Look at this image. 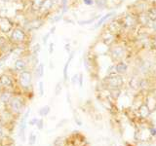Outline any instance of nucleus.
Instances as JSON below:
<instances>
[{"label":"nucleus","mask_w":156,"mask_h":146,"mask_svg":"<svg viewBox=\"0 0 156 146\" xmlns=\"http://www.w3.org/2000/svg\"><path fill=\"white\" fill-rule=\"evenodd\" d=\"M20 146H22V145H20Z\"/></svg>","instance_id":"51"},{"label":"nucleus","mask_w":156,"mask_h":146,"mask_svg":"<svg viewBox=\"0 0 156 146\" xmlns=\"http://www.w3.org/2000/svg\"><path fill=\"white\" fill-rule=\"evenodd\" d=\"M27 66H28V61L23 57H18L14 62V70L17 73L27 70Z\"/></svg>","instance_id":"14"},{"label":"nucleus","mask_w":156,"mask_h":146,"mask_svg":"<svg viewBox=\"0 0 156 146\" xmlns=\"http://www.w3.org/2000/svg\"><path fill=\"white\" fill-rule=\"evenodd\" d=\"M44 24V19L42 17H38L29 21L27 23V28L29 31H32V30H37V29L40 28Z\"/></svg>","instance_id":"16"},{"label":"nucleus","mask_w":156,"mask_h":146,"mask_svg":"<svg viewBox=\"0 0 156 146\" xmlns=\"http://www.w3.org/2000/svg\"><path fill=\"white\" fill-rule=\"evenodd\" d=\"M149 30H151L154 34H156V19H151V23H150V26H149Z\"/></svg>","instance_id":"35"},{"label":"nucleus","mask_w":156,"mask_h":146,"mask_svg":"<svg viewBox=\"0 0 156 146\" xmlns=\"http://www.w3.org/2000/svg\"><path fill=\"white\" fill-rule=\"evenodd\" d=\"M129 70V64L125 61H121L118 62H115V71L117 74L124 75Z\"/></svg>","instance_id":"18"},{"label":"nucleus","mask_w":156,"mask_h":146,"mask_svg":"<svg viewBox=\"0 0 156 146\" xmlns=\"http://www.w3.org/2000/svg\"><path fill=\"white\" fill-rule=\"evenodd\" d=\"M44 70H45V65H44V63L40 62L36 66L35 69H34V73H35V76H36L37 79H40V78L43 77V75H44Z\"/></svg>","instance_id":"24"},{"label":"nucleus","mask_w":156,"mask_h":146,"mask_svg":"<svg viewBox=\"0 0 156 146\" xmlns=\"http://www.w3.org/2000/svg\"><path fill=\"white\" fill-rule=\"evenodd\" d=\"M108 55L111 57L112 61L114 62L125 61L127 57H128V49H127L126 46L121 45L118 42H116L109 47Z\"/></svg>","instance_id":"2"},{"label":"nucleus","mask_w":156,"mask_h":146,"mask_svg":"<svg viewBox=\"0 0 156 146\" xmlns=\"http://www.w3.org/2000/svg\"><path fill=\"white\" fill-rule=\"evenodd\" d=\"M36 127H37V129L39 130H42L44 129V120L41 118V119H39L38 122H37V124H36Z\"/></svg>","instance_id":"37"},{"label":"nucleus","mask_w":156,"mask_h":146,"mask_svg":"<svg viewBox=\"0 0 156 146\" xmlns=\"http://www.w3.org/2000/svg\"><path fill=\"white\" fill-rule=\"evenodd\" d=\"M18 83L19 86L22 88L23 90L27 91L29 90L32 86V79H33V75H32V71L30 70H24L18 73Z\"/></svg>","instance_id":"4"},{"label":"nucleus","mask_w":156,"mask_h":146,"mask_svg":"<svg viewBox=\"0 0 156 146\" xmlns=\"http://www.w3.org/2000/svg\"><path fill=\"white\" fill-rule=\"evenodd\" d=\"M38 120H39V119L36 118V117H33V118H31L30 120L28 121V125H30V126H36Z\"/></svg>","instance_id":"40"},{"label":"nucleus","mask_w":156,"mask_h":146,"mask_svg":"<svg viewBox=\"0 0 156 146\" xmlns=\"http://www.w3.org/2000/svg\"><path fill=\"white\" fill-rule=\"evenodd\" d=\"M36 139H37L36 134H34L33 131H31V133L29 134V136H28V145L33 146L34 144H35V142H36Z\"/></svg>","instance_id":"31"},{"label":"nucleus","mask_w":156,"mask_h":146,"mask_svg":"<svg viewBox=\"0 0 156 146\" xmlns=\"http://www.w3.org/2000/svg\"><path fill=\"white\" fill-rule=\"evenodd\" d=\"M95 6L99 10H105L109 6L108 0H95Z\"/></svg>","instance_id":"22"},{"label":"nucleus","mask_w":156,"mask_h":146,"mask_svg":"<svg viewBox=\"0 0 156 146\" xmlns=\"http://www.w3.org/2000/svg\"><path fill=\"white\" fill-rule=\"evenodd\" d=\"M56 28H57V27H56V26H53L50 28V30H49V32L51 33V35H53V34L55 33V31H56Z\"/></svg>","instance_id":"45"},{"label":"nucleus","mask_w":156,"mask_h":146,"mask_svg":"<svg viewBox=\"0 0 156 146\" xmlns=\"http://www.w3.org/2000/svg\"><path fill=\"white\" fill-rule=\"evenodd\" d=\"M51 111V107L49 105H44L42 106L40 109L38 110V114L40 117H46L47 115H49Z\"/></svg>","instance_id":"26"},{"label":"nucleus","mask_w":156,"mask_h":146,"mask_svg":"<svg viewBox=\"0 0 156 146\" xmlns=\"http://www.w3.org/2000/svg\"><path fill=\"white\" fill-rule=\"evenodd\" d=\"M140 78H139L138 76L131 77L129 80V86L134 90L140 89Z\"/></svg>","instance_id":"23"},{"label":"nucleus","mask_w":156,"mask_h":146,"mask_svg":"<svg viewBox=\"0 0 156 146\" xmlns=\"http://www.w3.org/2000/svg\"><path fill=\"white\" fill-rule=\"evenodd\" d=\"M78 78H79V73H76V74H74L71 77L70 82H71L72 86H75L78 84Z\"/></svg>","instance_id":"34"},{"label":"nucleus","mask_w":156,"mask_h":146,"mask_svg":"<svg viewBox=\"0 0 156 146\" xmlns=\"http://www.w3.org/2000/svg\"><path fill=\"white\" fill-rule=\"evenodd\" d=\"M3 135V130H2V127H1V125H0V137Z\"/></svg>","instance_id":"46"},{"label":"nucleus","mask_w":156,"mask_h":146,"mask_svg":"<svg viewBox=\"0 0 156 146\" xmlns=\"http://www.w3.org/2000/svg\"><path fill=\"white\" fill-rule=\"evenodd\" d=\"M3 90V87H2V85H1V83H0V92H1Z\"/></svg>","instance_id":"50"},{"label":"nucleus","mask_w":156,"mask_h":146,"mask_svg":"<svg viewBox=\"0 0 156 146\" xmlns=\"http://www.w3.org/2000/svg\"><path fill=\"white\" fill-rule=\"evenodd\" d=\"M50 67H51V68H54V65H53V61H50Z\"/></svg>","instance_id":"48"},{"label":"nucleus","mask_w":156,"mask_h":146,"mask_svg":"<svg viewBox=\"0 0 156 146\" xmlns=\"http://www.w3.org/2000/svg\"><path fill=\"white\" fill-rule=\"evenodd\" d=\"M38 94L39 96L42 97L45 94V90H44V82L43 81H39L38 83Z\"/></svg>","instance_id":"32"},{"label":"nucleus","mask_w":156,"mask_h":146,"mask_svg":"<svg viewBox=\"0 0 156 146\" xmlns=\"http://www.w3.org/2000/svg\"><path fill=\"white\" fill-rule=\"evenodd\" d=\"M13 96H14L13 92L10 90L3 89L1 92H0V101L4 104H8L10 100L13 99Z\"/></svg>","instance_id":"19"},{"label":"nucleus","mask_w":156,"mask_h":146,"mask_svg":"<svg viewBox=\"0 0 156 146\" xmlns=\"http://www.w3.org/2000/svg\"><path fill=\"white\" fill-rule=\"evenodd\" d=\"M0 83H1L3 89L10 90V89H13L15 87L14 79L12 78L11 75L7 74V73H3V74L0 75Z\"/></svg>","instance_id":"13"},{"label":"nucleus","mask_w":156,"mask_h":146,"mask_svg":"<svg viewBox=\"0 0 156 146\" xmlns=\"http://www.w3.org/2000/svg\"><path fill=\"white\" fill-rule=\"evenodd\" d=\"M58 3H60L61 13L65 15L68 11V9H69V1L68 0H58Z\"/></svg>","instance_id":"25"},{"label":"nucleus","mask_w":156,"mask_h":146,"mask_svg":"<svg viewBox=\"0 0 156 146\" xmlns=\"http://www.w3.org/2000/svg\"><path fill=\"white\" fill-rule=\"evenodd\" d=\"M75 56V51L73 50L71 51V53L69 54V56H68V58L67 61H66L65 63V66H63V70H62V75H63V83H66L67 80H68V68H69V64L71 61L73 60V57Z\"/></svg>","instance_id":"17"},{"label":"nucleus","mask_w":156,"mask_h":146,"mask_svg":"<svg viewBox=\"0 0 156 146\" xmlns=\"http://www.w3.org/2000/svg\"><path fill=\"white\" fill-rule=\"evenodd\" d=\"M8 40L14 46H23L28 40L27 31L23 27L15 26L9 34Z\"/></svg>","instance_id":"1"},{"label":"nucleus","mask_w":156,"mask_h":146,"mask_svg":"<svg viewBox=\"0 0 156 146\" xmlns=\"http://www.w3.org/2000/svg\"><path fill=\"white\" fill-rule=\"evenodd\" d=\"M105 83L107 88L112 90H120V88L124 85V80L122 75L119 74H113L109 75L105 78Z\"/></svg>","instance_id":"5"},{"label":"nucleus","mask_w":156,"mask_h":146,"mask_svg":"<svg viewBox=\"0 0 156 146\" xmlns=\"http://www.w3.org/2000/svg\"><path fill=\"white\" fill-rule=\"evenodd\" d=\"M119 21L122 24L123 29H126V30L133 31L134 29L140 27L139 23H138V18H136V14H135L132 11L125 13L123 16L121 17Z\"/></svg>","instance_id":"3"},{"label":"nucleus","mask_w":156,"mask_h":146,"mask_svg":"<svg viewBox=\"0 0 156 146\" xmlns=\"http://www.w3.org/2000/svg\"><path fill=\"white\" fill-rule=\"evenodd\" d=\"M151 48L156 51V34L151 35Z\"/></svg>","instance_id":"39"},{"label":"nucleus","mask_w":156,"mask_h":146,"mask_svg":"<svg viewBox=\"0 0 156 146\" xmlns=\"http://www.w3.org/2000/svg\"><path fill=\"white\" fill-rule=\"evenodd\" d=\"M30 111L31 109L30 108H27V111L24 112V114L23 115L22 119H21V122H20V126H19V135L20 137H21L22 141H26V129H27V126L28 124V117H29V114H30Z\"/></svg>","instance_id":"9"},{"label":"nucleus","mask_w":156,"mask_h":146,"mask_svg":"<svg viewBox=\"0 0 156 146\" xmlns=\"http://www.w3.org/2000/svg\"><path fill=\"white\" fill-rule=\"evenodd\" d=\"M74 120H75L76 124H77L78 126H82V121L78 119V117H77V116H75V117H74Z\"/></svg>","instance_id":"44"},{"label":"nucleus","mask_w":156,"mask_h":146,"mask_svg":"<svg viewBox=\"0 0 156 146\" xmlns=\"http://www.w3.org/2000/svg\"><path fill=\"white\" fill-rule=\"evenodd\" d=\"M7 105L9 106V110L11 111L13 114H16V115L22 113L23 106H24L22 97H20L19 96H14L13 99L10 100V102Z\"/></svg>","instance_id":"6"},{"label":"nucleus","mask_w":156,"mask_h":146,"mask_svg":"<svg viewBox=\"0 0 156 146\" xmlns=\"http://www.w3.org/2000/svg\"><path fill=\"white\" fill-rule=\"evenodd\" d=\"M51 36V33L50 32H47L46 34H44V36L42 37V44L44 46H46L47 45V43L49 41V38H50Z\"/></svg>","instance_id":"33"},{"label":"nucleus","mask_w":156,"mask_h":146,"mask_svg":"<svg viewBox=\"0 0 156 146\" xmlns=\"http://www.w3.org/2000/svg\"><path fill=\"white\" fill-rule=\"evenodd\" d=\"M102 15H98V16H95L91 19H79V21L77 22V23L79 24V26H89V24H92V23H95L96 21H98Z\"/></svg>","instance_id":"21"},{"label":"nucleus","mask_w":156,"mask_h":146,"mask_svg":"<svg viewBox=\"0 0 156 146\" xmlns=\"http://www.w3.org/2000/svg\"><path fill=\"white\" fill-rule=\"evenodd\" d=\"M55 44H54L53 42H50L49 43V47H48V52H49V54L50 55H52V54L54 53V49H55Z\"/></svg>","instance_id":"41"},{"label":"nucleus","mask_w":156,"mask_h":146,"mask_svg":"<svg viewBox=\"0 0 156 146\" xmlns=\"http://www.w3.org/2000/svg\"><path fill=\"white\" fill-rule=\"evenodd\" d=\"M133 7V10H130V11L134 12L135 14L147 12L148 9L151 7V3H149L147 0H138V1L134 3Z\"/></svg>","instance_id":"11"},{"label":"nucleus","mask_w":156,"mask_h":146,"mask_svg":"<svg viewBox=\"0 0 156 146\" xmlns=\"http://www.w3.org/2000/svg\"><path fill=\"white\" fill-rule=\"evenodd\" d=\"M14 27V23L11 19L0 15V32L4 34H10Z\"/></svg>","instance_id":"8"},{"label":"nucleus","mask_w":156,"mask_h":146,"mask_svg":"<svg viewBox=\"0 0 156 146\" xmlns=\"http://www.w3.org/2000/svg\"><path fill=\"white\" fill-rule=\"evenodd\" d=\"M115 16H116V12L115 11H110L108 13L102 15V16L96 22V23L94 24V27H93V28H94V29H98V28L101 27L106 22H108L109 19L115 18Z\"/></svg>","instance_id":"12"},{"label":"nucleus","mask_w":156,"mask_h":146,"mask_svg":"<svg viewBox=\"0 0 156 146\" xmlns=\"http://www.w3.org/2000/svg\"><path fill=\"white\" fill-rule=\"evenodd\" d=\"M54 6H55V0H43L38 12L40 14H48L52 11Z\"/></svg>","instance_id":"15"},{"label":"nucleus","mask_w":156,"mask_h":146,"mask_svg":"<svg viewBox=\"0 0 156 146\" xmlns=\"http://www.w3.org/2000/svg\"><path fill=\"white\" fill-rule=\"evenodd\" d=\"M154 68V61L150 58H141L138 62V70L143 75L149 74Z\"/></svg>","instance_id":"7"},{"label":"nucleus","mask_w":156,"mask_h":146,"mask_svg":"<svg viewBox=\"0 0 156 146\" xmlns=\"http://www.w3.org/2000/svg\"><path fill=\"white\" fill-rule=\"evenodd\" d=\"M147 14H148V16L151 19H156V3L151 5V7L148 9V11H147Z\"/></svg>","instance_id":"29"},{"label":"nucleus","mask_w":156,"mask_h":146,"mask_svg":"<svg viewBox=\"0 0 156 146\" xmlns=\"http://www.w3.org/2000/svg\"><path fill=\"white\" fill-rule=\"evenodd\" d=\"M82 3L87 7H92L95 5V0H82Z\"/></svg>","instance_id":"36"},{"label":"nucleus","mask_w":156,"mask_h":146,"mask_svg":"<svg viewBox=\"0 0 156 146\" xmlns=\"http://www.w3.org/2000/svg\"><path fill=\"white\" fill-rule=\"evenodd\" d=\"M4 64H5V61H0V67H2Z\"/></svg>","instance_id":"47"},{"label":"nucleus","mask_w":156,"mask_h":146,"mask_svg":"<svg viewBox=\"0 0 156 146\" xmlns=\"http://www.w3.org/2000/svg\"><path fill=\"white\" fill-rule=\"evenodd\" d=\"M62 88H63V81H58L55 86V95L56 96L61 95Z\"/></svg>","instance_id":"30"},{"label":"nucleus","mask_w":156,"mask_h":146,"mask_svg":"<svg viewBox=\"0 0 156 146\" xmlns=\"http://www.w3.org/2000/svg\"><path fill=\"white\" fill-rule=\"evenodd\" d=\"M63 18H65V15H63L62 13H58V14H56V15H54V16L50 19V23L52 24H55L58 22H61L62 19H63Z\"/></svg>","instance_id":"27"},{"label":"nucleus","mask_w":156,"mask_h":146,"mask_svg":"<svg viewBox=\"0 0 156 146\" xmlns=\"http://www.w3.org/2000/svg\"><path fill=\"white\" fill-rule=\"evenodd\" d=\"M0 1H2V2H10L11 0H0Z\"/></svg>","instance_id":"49"},{"label":"nucleus","mask_w":156,"mask_h":146,"mask_svg":"<svg viewBox=\"0 0 156 146\" xmlns=\"http://www.w3.org/2000/svg\"><path fill=\"white\" fill-rule=\"evenodd\" d=\"M65 50L67 54H70L71 51H72V49H71V45H70V43H66L65 44Z\"/></svg>","instance_id":"43"},{"label":"nucleus","mask_w":156,"mask_h":146,"mask_svg":"<svg viewBox=\"0 0 156 146\" xmlns=\"http://www.w3.org/2000/svg\"><path fill=\"white\" fill-rule=\"evenodd\" d=\"M139 111L140 113V116L143 117V118H148V117L151 115V110L149 109V106L147 104H141L139 108Z\"/></svg>","instance_id":"20"},{"label":"nucleus","mask_w":156,"mask_h":146,"mask_svg":"<svg viewBox=\"0 0 156 146\" xmlns=\"http://www.w3.org/2000/svg\"><path fill=\"white\" fill-rule=\"evenodd\" d=\"M148 130H149V134H150L151 136H155V135H156V127H155V126L150 127Z\"/></svg>","instance_id":"42"},{"label":"nucleus","mask_w":156,"mask_h":146,"mask_svg":"<svg viewBox=\"0 0 156 146\" xmlns=\"http://www.w3.org/2000/svg\"><path fill=\"white\" fill-rule=\"evenodd\" d=\"M100 41L104 43L105 45H106L107 47H110V46H112L113 44H115L117 42L116 35L114 33H112L111 31H109L108 29L105 28V30L101 33Z\"/></svg>","instance_id":"10"},{"label":"nucleus","mask_w":156,"mask_h":146,"mask_svg":"<svg viewBox=\"0 0 156 146\" xmlns=\"http://www.w3.org/2000/svg\"><path fill=\"white\" fill-rule=\"evenodd\" d=\"M83 82H84V75L81 72L79 73V78H78V86H79V88L83 87Z\"/></svg>","instance_id":"38"},{"label":"nucleus","mask_w":156,"mask_h":146,"mask_svg":"<svg viewBox=\"0 0 156 146\" xmlns=\"http://www.w3.org/2000/svg\"><path fill=\"white\" fill-rule=\"evenodd\" d=\"M40 51H41V44L35 43L33 46H31L30 54L31 55H34V56H38V54L40 53Z\"/></svg>","instance_id":"28"}]
</instances>
